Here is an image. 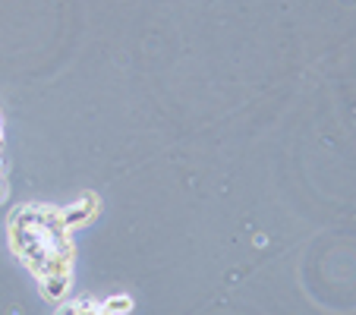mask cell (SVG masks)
Returning <instances> with one entry per match:
<instances>
[{"mask_svg":"<svg viewBox=\"0 0 356 315\" xmlns=\"http://www.w3.org/2000/svg\"><path fill=\"white\" fill-rule=\"evenodd\" d=\"M129 306H133V302H129V296H111L108 302H104V315H123V312H129Z\"/></svg>","mask_w":356,"mask_h":315,"instance_id":"cell-2","label":"cell"},{"mask_svg":"<svg viewBox=\"0 0 356 315\" xmlns=\"http://www.w3.org/2000/svg\"><path fill=\"white\" fill-rule=\"evenodd\" d=\"M92 215H95V199H92V195H86L82 202H76V205H70V208H63V211H60V218H63V224H67V230L73 227V224L88 221Z\"/></svg>","mask_w":356,"mask_h":315,"instance_id":"cell-1","label":"cell"}]
</instances>
